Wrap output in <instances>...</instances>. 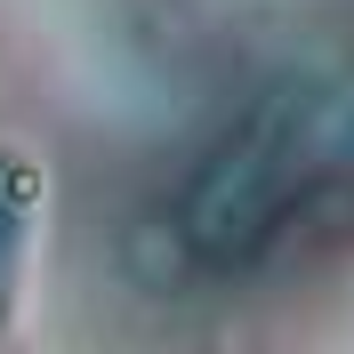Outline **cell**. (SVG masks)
<instances>
[{
	"label": "cell",
	"mask_w": 354,
	"mask_h": 354,
	"mask_svg": "<svg viewBox=\"0 0 354 354\" xmlns=\"http://www.w3.org/2000/svg\"><path fill=\"white\" fill-rule=\"evenodd\" d=\"M354 129V105L330 73H274L250 97L225 137L194 161L185 194H177V242L201 266H250L274 250L314 177L338 161Z\"/></svg>",
	"instance_id": "obj_1"
},
{
	"label": "cell",
	"mask_w": 354,
	"mask_h": 354,
	"mask_svg": "<svg viewBox=\"0 0 354 354\" xmlns=\"http://www.w3.org/2000/svg\"><path fill=\"white\" fill-rule=\"evenodd\" d=\"M41 161L24 145H0V338L17 330L24 290H32V258H41Z\"/></svg>",
	"instance_id": "obj_2"
}]
</instances>
